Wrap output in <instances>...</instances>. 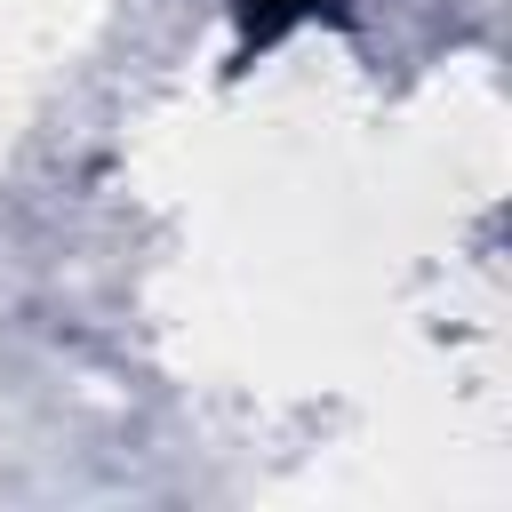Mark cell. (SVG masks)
<instances>
[]
</instances>
